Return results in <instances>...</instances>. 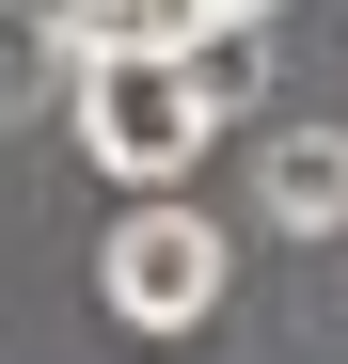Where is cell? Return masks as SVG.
<instances>
[{
  "label": "cell",
  "instance_id": "3957f363",
  "mask_svg": "<svg viewBox=\"0 0 348 364\" xmlns=\"http://www.w3.org/2000/svg\"><path fill=\"white\" fill-rule=\"evenodd\" d=\"M254 206H269L285 237H332V222H348V127H269V143H254Z\"/></svg>",
  "mask_w": 348,
  "mask_h": 364
},
{
  "label": "cell",
  "instance_id": "277c9868",
  "mask_svg": "<svg viewBox=\"0 0 348 364\" xmlns=\"http://www.w3.org/2000/svg\"><path fill=\"white\" fill-rule=\"evenodd\" d=\"M48 48L64 64H111V48H158V64H190V0H48Z\"/></svg>",
  "mask_w": 348,
  "mask_h": 364
},
{
  "label": "cell",
  "instance_id": "8992f818",
  "mask_svg": "<svg viewBox=\"0 0 348 364\" xmlns=\"http://www.w3.org/2000/svg\"><path fill=\"white\" fill-rule=\"evenodd\" d=\"M285 0H190V32H269Z\"/></svg>",
  "mask_w": 348,
  "mask_h": 364
},
{
  "label": "cell",
  "instance_id": "7a4b0ae2",
  "mask_svg": "<svg viewBox=\"0 0 348 364\" xmlns=\"http://www.w3.org/2000/svg\"><path fill=\"white\" fill-rule=\"evenodd\" d=\"M64 95H80V143L127 174V191H190V159L222 143L206 80H190V64H158V48H111V64H80Z\"/></svg>",
  "mask_w": 348,
  "mask_h": 364
},
{
  "label": "cell",
  "instance_id": "6da1fadb",
  "mask_svg": "<svg viewBox=\"0 0 348 364\" xmlns=\"http://www.w3.org/2000/svg\"><path fill=\"white\" fill-rule=\"evenodd\" d=\"M222 285H238V254H222V222H206L190 191H127V222L95 237V301H111L127 333H206Z\"/></svg>",
  "mask_w": 348,
  "mask_h": 364
},
{
  "label": "cell",
  "instance_id": "5b68a950",
  "mask_svg": "<svg viewBox=\"0 0 348 364\" xmlns=\"http://www.w3.org/2000/svg\"><path fill=\"white\" fill-rule=\"evenodd\" d=\"M80 64L48 48V16H0V111H32V95H64Z\"/></svg>",
  "mask_w": 348,
  "mask_h": 364
}]
</instances>
